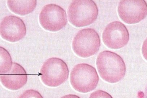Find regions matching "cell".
<instances>
[{
	"label": "cell",
	"mask_w": 147,
	"mask_h": 98,
	"mask_svg": "<svg viewBox=\"0 0 147 98\" xmlns=\"http://www.w3.org/2000/svg\"><path fill=\"white\" fill-rule=\"evenodd\" d=\"M96 65L101 77L106 82L116 83L125 76V62L116 53L109 51L102 52L97 57Z\"/></svg>",
	"instance_id": "1"
},
{
	"label": "cell",
	"mask_w": 147,
	"mask_h": 98,
	"mask_svg": "<svg viewBox=\"0 0 147 98\" xmlns=\"http://www.w3.org/2000/svg\"><path fill=\"white\" fill-rule=\"evenodd\" d=\"M69 21L76 27L89 26L97 19L98 9L92 1H74L68 6Z\"/></svg>",
	"instance_id": "2"
},
{
	"label": "cell",
	"mask_w": 147,
	"mask_h": 98,
	"mask_svg": "<svg viewBox=\"0 0 147 98\" xmlns=\"http://www.w3.org/2000/svg\"><path fill=\"white\" fill-rule=\"evenodd\" d=\"M99 79L96 68L86 64H80L75 66L70 77L71 83L74 89L83 93L96 89Z\"/></svg>",
	"instance_id": "3"
},
{
	"label": "cell",
	"mask_w": 147,
	"mask_h": 98,
	"mask_svg": "<svg viewBox=\"0 0 147 98\" xmlns=\"http://www.w3.org/2000/svg\"><path fill=\"white\" fill-rule=\"evenodd\" d=\"M69 70L67 64L62 60L57 57L47 59L40 70V78L45 85L55 87L68 79Z\"/></svg>",
	"instance_id": "4"
},
{
	"label": "cell",
	"mask_w": 147,
	"mask_h": 98,
	"mask_svg": "<svg viewBox=\"0 0 147 98\" xmlns=\"http://www.w3.org/2000/svg\"><path fill=\"white\" fill-rule=\"evenodd\" d=\"M100 44L99 36L91 28L80 30L76 35L72 43L74 52L79 56L87 58L94 55L99 51Z\"/></svg>",
	"instance_id": "5"
},
{
	"label": "cell",
	"mask_w": 147,
	"mask_h": 98,
	"mask_svg": "<svg viewBox=\"0 0 147 98\" xmlns=\"http://www.w3.org/2000/svg\"><path fill=\"white\" fill-rule=\"evenodd\" d=\"M39 17L42 27L46 30L53 32L61 30L68 22L65 10L55 4L45 5Z\"/></svg>",
	"instance_id": "6"
},
{
	"label": "cell",
	"mask_w": 147,
	"mask_h": 98,
	"mask_svg": "<svg viewBox=\"0 0 147 98\" xmlns=\"http://www.w3.org/2000/svg\"><path fill=\"white\" fill-rule=\"evenodd\" d=\"M119 16L128 24L141 21L147 15V3L145 1H121L118 6Z\"/></svg>",
	"instance_id": "7"
},
{
	"label": "cell",
	"mask_w": 147,
	"mask_h": 98,
	"mask_svg": "<svg viewBox=\"0 0 147 98\" xmlns=\"http://www.w3.org/2000/svg\"><path fill=\"white\" fill-rule=\"evenodd\" d=\"M129 38V33L126 27L120 21H114L109 23L102 35L105 44L113 49L124 47L128 43Z\"/></svg>",
	"instance_id": "8"
},
{
	"label": "cell",
	"mask_w": 147,
	"mask_h": 98,
	"mask_svg": "<svg viewBox=\"0 0 147 98\" xmlns=\"http://www.w3.org/2000/svg\"><path fill=\"white\" fill-rule=\"evenodd\" d=\"M1 37L7 41H19L26 36V29L24 22L18 17L9 15L2 19L0 26Z\"/></svg>",
	"instance_id": "9"
},
{
	"label": "cell",
	"mask_w": 147,
	"mask_h": 98,
	"mask_svg": "<svg viewBox=\"0 0 147 98\" xmlns=\"http://www.w3.org/2000/svg\"><path fill=\"white\" fill-rule=\"evenodd\" d=\"M1 81L2 85L11 90L20 89L27 82V75L24 68L16 62L13 63L10 70L4 75H1Z\"/></svg>",
	"instance_id": "10"
},
{
	"label": "cell",
	"mask_w": 147,
	"mask_h": 98,
	"mask_svg": "<svg viewBox=\"0 0 147 98\" xmlns=\"http://www.w3.org/2000/svg\"><path fill=\"white\" fill-rule=\"evenodd\" d=\"M37 1H7L8 7L16 14L24 16L31 13L37 5Z\"/></svg>",
	"instance_id": "11"
},
{
	"label": "cell",
	"mask_w": 147,
	"mask_h": 98,
	"mask_svg": "<svg viewBox=\"0 0 147 98\" xmlns=\"http://www.w3.org/2000/svg\"><path fill=\"white\" fill-rule=\"evenodd\" d=\"M0 74L4 75L10 70L13 65L12 58L7 51L0 47Z\"/></svg>",
	"instance_id": "12"
},
{
	"label": "cell",
	"mask_w": 147,
	"mask_h": 98,
	"mask_svg": "<svg viewBox=\"0 0 147 98\" xmlns=\"http://www.w3.org/2000/svg\"><path fill=\"white\" fill-rule=\"evenodd\" d=\"M19 98H43L37 91L33 89L27 90L22 93Z\"/></svg>",
	"instance_id": "13"
},
{
	"label": "cell",
	"mask_w": 147,
	"mask_h": 98,
	"mask_svg": "<svg viewBox=\"0 0 147 98\" xmlns=\"http://www.w3.org/2000/svg\"><path fill=\"white\" fill-rule=\"evenodd\" d=\"M89 98H113L107 92L102 90H98L93 92Z\"/></svg>",
	"instance_id": "14"
},
{
	"label": "cell",
	"mask_w": 147,
	"mask_h": 98,
	"mask_svg": "<svg viewBox=\"0 0 147 98\" xmlns=\"http://www.w3.org/2000/svg\"><path fill=\"white\" fill-rule=\"evenodd\" d=\"M142 51V55L144 58L147 60V38L143 44Z\"/></svg>",
	"instance_id": "15"
},
{
	"label": "cell",
	"mask_w": 147,
	"mask_h": 98,
	"mask_svg": "<svg viewBox=\"0 0 147 98\" xmlns=\"http://www.w3.org/2000/svg\"><path fill=\"white\" fill-rule=\"evenodd\" d=\"M61 98H81L75 95L69 94L65 95Z\"/></svg>",
	"instance_id": "16"
},
{
	"label": "cell",
	"mask_w": 147,
	"mask_h": 98,
	"mask_svg": "<svg viewBox=\"0 0 147 98\" xmlns=\"http://www.w3.org/2000/svg\"><path fill=\"white\" fill-rule=\"evenodd\" d=\"M145 98H147V83L145 89Z\"/></svg>",
	"instance_id": "17"
}]
</instances>
